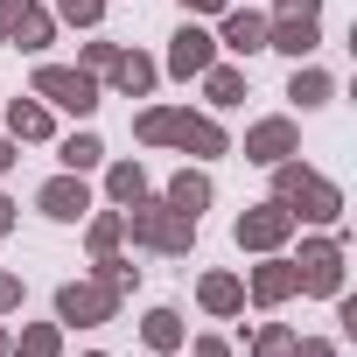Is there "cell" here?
<instances>
[{
    "instance_id": "cell-1",
    "label": "cell",
    "mask_w": 357,
    "mask_h": 357,
    "mask_svg": "<svg viewBox=\"0 0 357 357\" xmlns=\"http://www.w3.org/2000/svg\"><path fill=\"white\" fill-rule=\"evenodd\" d=\"M266 175H273V204H287L294 225H308V231H343V190L329 183L322 168H308L301 154H287V161H273Z\"/></svg>"
},
{
    "instance_id": "cell-2",
    "label": "cell",
    "mask_w": 357,
    "mask_h": 357,
    "mask_svg": "<svg viewBox=\"0 0 357 357\" xmlns=\"http://www.w3.org/2000/svg\"><path fill=\"white\" fill-rule=\"evenodd\" d=\"M119 218H126V238H133L140 252H154V259H190V252H197V218L168 211L154 190H147L140 204H126Z\"/></svg>"
},
{
    "instance_id": "cell-3",
    "label": "cell",
    "mask_w": 357,
    "mask_h": 357,
    "mask_svg": "<svg viewBox=\"0 0 357 357\" xmlns=\"http://www.w3.org/2000/svg\"><path fill=\"white\" fill-rule=\"evenodd\" d=\"M287 259H294V294H308V301L343 294V273H350L343 231H301V252H287Z\"/></svg>"
},
{
    "instance_id": "cell-4",
    "label": "cell",
    "mask_w": 357,
    "mask_h": 357,
    "mask_svg": "<svg viewBox=\"0 0 357 357\" xmlns=\"http://www.w3.org/2000/svg\"><path fill=\"white\" fill-rule=\"evenodd\" d=\"M29 91H36L50 112H70V119H91V112L105 105V84H98L91 70H77V63H36Z\"/></svg>"
},
{
    "instance_id": "cell-5",
    "label": "cell",
    "mask_w": 357,
    "mask_h": 357,
    "mask_svg": "<svg viewBox=\"0 0 357 357\" xmlns=\"http://www.w3.org/2000/svg\"><path fill=\"white\" fill-rule=\"evenodd\" d=\"M294 231H301V225H294V211H287V204H273V197L245 204V211H238V225H231L238 252H252V259H259V252H287V245H294Z\"/></svg>"
},
{
    "instance_id": "cell-6",
    "label": "cell",
    "mask_w": 357,
    "mask_h": 357,
    "mask_svg": "<svg viewBox=\"0 0 357 357\" xmlns=\"http://www.w3.org/2000/svg\"><path fill=\"white\" fill-rule=\"evenodd\" d=\"M119 308H126V294H112L105 280H63L56 287V322L63 329H105V322H119Z\"/></svg>"
},
{
    "instance_id": "cell-7",
    "label": "cell",
    "mask_w": 357,
    "mask_h": 357,
    "mask_svg": "<svg viewBox=\"0 0 357 357\" xmlns=\"http://www.w3.org/2000/svg\"><path fill=\"white\" fill-rule=\"evenodd\" d=\"M225 50H218V36H211V22H183V29H175L168 36V56H161V77H175V84H197L211 63H218Z\"/></svg>"
},
{
    "instance_id": "cell-8",
    "label": "cell",
    "mask_w": 357,
    "mask_h": 357,
    "mask_svg": "<svg viewBox=\"0 0 357 357\" xmlns=\"http://www.w3.org/2000/svg\"><path fill=\"white\" fill-rule=\"evenodd\" d=\"M168 147H175V154H190V161H225V154H231V133L218 126V112H190V105H175V119H168Z\"/></svg>"
},
{
    "instance_id": "cell-9",
    "label": "cell",
    "mask_w": 357,
    "mask_h": 357,
    "mask_svg": "<svg viewBox=\"0 0 357 357\" xmlns=\"http://www.w3.org/2000/svg\"><path fill=\"white\" fill-rule=\"evenodd\" d=\"M252 168H273V161H287V154H301V126H294V112H266V119H252L245 126V147H238Z\"/></svg>"
},
{
    "instance_id": "cell-10",
    "label": "cell",
    "mask_w": 357,
    "mask_h": 357,
    "mask_svg": "<svg viewBox=\"0 0 357 357\" xmlns=\"http://www.w3.org/2000/svg\"><path fill=\"white\" fill-rule=\"evenodd\" d=\"M8 8V50H22V56H50V43H56V15L43 8V0H0Z\"/></svg>"
},
{
    "instance_id": "cell-11",
    "label": "cell",
    "mask_w": 357,
    "mask_h": 357,
    "mask_svg": "<svg viewBox=\"0 0 357 357\" xmlns=\"http://www.w3.org/2000/svg\"><path fill=\"white\" fill-rule=\"evenodd\" d=\"M98 197H91V183L84 175H70V168H56L50 183L36 190V211L50 218V225H84V211H91Z\"/></svg>"
},
{
    "instance_id": "cell-12",
    "label": "cell",
    "mask_w": 357,
    "mask_h": 357,
    "mask_svg": "<svg viewBox=\"0 0 357 357\" xmlns=\"http://www.w3.org/2000/svg\"><path fill=\"white\" fill-rule=\"evenodd\" d=\"M245 301L252 308H287L294 301V259L287 252H259V266H245Z\"/></svg>"
},
{
    "instance_id": "cell-13",
    "label": "cell",
    "mask_w": 357,
    "mask_h": 357,
    "mask_svg": "<svg viewBox=\"0 0 357 357\" xmlns=\"http://www.w3.org/2000/svg\"><path fill=\"white\" fill-rule=\"evenodd\" d=\"M218 50H231V56H259L266 50V8H252V0H231V8L218 15Z\"/></svg>"
},
{
    "instance_id": "cell-14",
    "label": "cell",
    "mask_w": 357,
    "mask_h": 357,
    "mask_svg": "<svg viewBox=\"0 0 357 357\" xmlns=\"http://www.w3.org/2000/svg\"><path fill=\"white\" fill-rule=\"evenodd\" d=\"M0 133L15 147H43V140H56V112L36 91H22V98H8V112H0Z\"/></svg>"
},
{
    "instance_id": "cell-15",
    "label": "cell",
    "mask_w": 357,
    "mask_h": 357,
    "mask_svg": "<svg viewBox=\"0 0 357 357\" xmlns=\"http://www.w3.org/2000/svg\"><path fill=\"white\" fill-rule=\"evenodd\" d=\"M161 204H168V211H183V218H197V225H204V211L218 204V183H211V168H204V161H197V168H175V175H168V183H161Z\"/></svg>"
},
{
    "instance_id": "cell-16",
    "label": "cell",
    "mask_w": 357,
    "mask_h": 357,
    "mask_svg": "<svg viewBox=\"0 0 357 357\" xmlns=\"http://www.w3.org/2000/svg\"><path fill=\"white\" fill-rule=\"evenodd\" d=\"M112 98H154V84H161V63L147 56V50H119L112 56V70L98 77Z\"/></svg>"
},
{
    "instance_id": "cell-17",
    "label": "cell",
    "mask_w": 357,
    "mask_h": 357,
    "mask_svg": "<svg viewBox=\"0 0 357 357\" xmlns=\"http://www.w3.org/2000/svg\"><path fill=\"white\" fill-rule=\"evenodd\" d=\"M197 308H204L211 322H238V315H245V273L211 266V273L197 280Z\"/></svg>"
},
{
    "instance_id": "cell-18",
    "label": "cell",
    "mask_w": 357,
    "mask_h": 357,
    "mask_svg": "<svg viewBox=\"0 0 357 357\" xmlns=\"http://www.w3.org/2000/svg\"><path fill=\"white\" fill-rule=\"evenodd\" d=\"M266 50H280L287 63H308V56L322 50V22H301V15H280V22H266Z\"/></svg>"
},
{
    "instance_id": "cell-19",
    "label": "cell",
    "mask_w": 357,
    "mask_h": 357,
    "mask_svg": "<svg viewBox=\"0 0 357 357\" xmlns=\"http://www.w3.org/2000/svg\"><path fill=\"white\" fill-rule=\"evenodd\" d=\"M197 84H204V105H211V112H231V105H245V98H252V77H245L238 63H225V56H218Z\"/></svg>"
},
{
    "instance_id": "cell-20",
    "label": "cell",
    "mask_w": 357,
    "mask_h": 357,
    "mask_svg": "<svg viewBox=\"0 0 357 357\" xmlns=\"http://www.w3.org/2000/svg\"><path fill=\"white\" fill-rule=\"evenodd\" d=\"M140 343H147L154 357H183V343H190L183 308H147V315H140Z\"/></svg>"
},
{
    "instance_id": "cell-21",
    "label": "cell",
    "mask_w": 357,
    "mask_h": 357,
    "mask_svg": "<svg viewBox=\"0 0 357 357\" xmlns=\"http://www.w3.org/2000/svg\"><path fill=\"white\" fill-rule=\"evenodd\" d=\"M287 98H294V112H322V105H336V77H329L322 63H294Z\"/></svg>"
},
{
    "instance_id": "cell-22",
    "label": "cell",
    "mask_w": 357,
    "mask_h": 357,
    "mask_svg": "<svg viewBox=\"0 0 357 357\" xmlns=\"http://www.w3.org/2000/svg\"><path fill=\"white\" fill-rule=\"evenodd\" d=\"M119 245H126V218H119L112 204H91V211H84V252L105 259V252H119Z\"/></svg>"
},
{
    "instance_id": "cell-23",
    "label": "cell",
    "mask_w": 357,
    "mask_h": 357,
    "mask_svg": "<svg viewBox=\"0 0 357 357\" xmlns=\"http://www.w3.org/2000/svg\"><path fill=\"white\" fill-rule=\"evenodd\" d=\"M154 183H147V168H140V154L133 161H105V204L112 211H126V204H140Z\"/></svg>"
},
{
    "instance_id": "cell-24",
    "label": "cell",
    "mask_w": 357,
    "mask_h": 357,
    "mask_svg": "<svg viewBox=\"0 0 357 357\" xmlns=\"http://www.w3.org/2000/svg\"><path fill=\"white\" fill-rule=\"evenodd\" d=\"M56 161H63L70 175H91V168H105V140H98L91 126H77V133H56Z\"/></svg>"
},
{
    "instance_id": "cell-25",
    "label": "cell",
    "mask_w": 357,
    "mask_h": 357,
    "mask_svg": "<svg viewBox=\"0 0 357 357\" xmlns=\"http://www.w3.org/2000/svg\"><path fill=\"white\" fill-rule=\"evenodd\" d=\"M8 357H63V322L56 315L50 322H22V336H15Z\"/></svg>"
},
{
    "instance_id": "cell-26",
    "label": "cell",
    "mask_w": 357,
    "mask_h": 357,
    "mask_svg": "<svg viewBox=\"0 0 357 357\" xmlns=\"http://www.w3.org/2000/svg\"><path fill=\"white\" fill-rule=\"evenodd\" d=\"M91 280H105L112 294H133V287H140V266H133V259H126V245H119V252L91 259Z\"/></svg>"
},
{
    "instance_id": "cell-27",
    "label": "cell",
    "mask_w": 357,
    "mask_h": 357,
    "mask_svg": "<svg viewBox=\"0 0 357 357\" xmlns=\"http://www.w3.org/2000/svg\"><path fill=\"white\" fill-rule=\"evenodd\" d=\"M294 336H301L294 322H259V329L245 336V350H252V357H287V350H294Z\"/></svg>"
},
{
    "instance_id": "cell-28",
    "label": "cell",
    "mask_w": 357,
    "mask_h": 357,
    "mask_svg": "<svg viewBox=\"0 0 357 357\" xmlns=\"http://www.w3.org/2000/svg\"><path fill=\"white\" fill-rule=\"evenodd\" d=\"M168 119H175V105H140L133 112V140L140 147H168Z\"/></svg>"
},
{
    "instance_id": "cell-29",
    "label": "cell",
    "mask_w": 357,
    "mask_h": 357,
    "mask_svg": "<svg viewBox=\"0 0 357 357\" xmlns=\"http://www.w3.org/2000/svg\"><path fill=\"white\" fill-rule=\"evenodd\" d=\"M50 15H56L63 29H84V36H91V29L105 22V0H50Z\"/></svg>"
},
{
    "instance_id": "cell-30",
    "label": "cell",
    "mask_w": 357,
    "mask_h": 357,
    "mask_svg": "<svg viewBox=\"0 0 357 357\" xmlns=\"http://www.w3.org/2000/svg\"><path fill=\"white\" fill-rule=\"evenodd\" d=\"M112 56H119V43H98V29H91V43H77V70H91V77H105Z\"/></svg>"
},
{
    "instance_id": "cell-31",
    "label": "cell",
    "mask_w": 357,
    "mask_h": 357,
    "mask_svg": "<svg viewBox=\"0 0 357 357\" xmlns=\"http://www.w3.org/2000/svg\"><path fill=\"white\" fill-rule=\"evenodd\" d=\"M22 301H29V280L0 266V322H8V315H22Z\"/></svg>"
},
{
    "instance_id": "cell-32",
    "label": "cell",
    "mask_w": 357,
    "mask_h": 357,
    "mask_svg": "<svg viewBox=\"0 0 357 357\" xmlns=\"http://www.w3.org/2000/svg\"><path fill=\"white\" fill-rule=\"evenodd\" d=\"M183 350H190V357H238V350H231V336H190Z\"/></svg>"
},
{
    "instance_id": "cell-33",
    "label": "cell",
    "mask_w": 357,
    "mask_h": 357,
    "mask_svg": "<svg viewBox=\"0 0 357 357\" xmlns=\"http://www.w3.org/2000/svg\"><path fill=\"white\" fill-rule=\"evenodd\" d=\"M287 357H343V350H336V336H294Z\"/></svg>"
},
{
    "instance_id": "cell-34",
    "label": "cell",
    "mask_w": 357,
    "mask_h": 357,
    "mask_svg": "<svg viewBox=\"0 0 357 357\" xmlns=\"http://www.w3.org/2000/svg\"><path fill=\"white\" fill-rule=\"evenodd\" d=\"M280 15H301V22H322V0H273V15H266V22H280Z\"/></svg>"
},
{
    "instance_id": "cell-35",
    "label": "cell",
    "mask_w": 357,
    "mask_h": 357,
    "mask_svg": "<svg viewBox=\"0 0 357 357\" xmlns=\"http://www.w3.org/2000/svg\"><path fill=\"white\" fill-rule=\"evenodd\" d=\"M175 8H183V15H197V22H218L231 0H175Z\"/></svg>"
},
{
    "instance_id": "cell-36",
    "label": "cell",
    "mask_w": 357,
    "mask_h": 357,
    "mask_svg": "<svg viewBox=\"0 0 357 357\" xmlns=\"http://www.w3.org/2000/svg\"><path fill=\"white\" fill-rule=\"evenodd\" d=\"M15 225H22V204H15V197H8V190H0V238H8V231H15Z\"/></svg>"
},
{
    "instance_id": "cell-37",
    "label": "cell",
    "mask_w": 357,
    "mask_h": 357,
    "mask_svg": "<svg viewBox=\"0 0 357 357\" xmlns=\"http://www.w3.org/2000/svg\"><path fill=\"white\" fill-rule=\"evenodd\" d=\"M15 161H22V147H15V140H8V133H0V175H8V168H15Z\"/></svg>"
},
{
    "instance_id": "cell-38",
    "label": "cell",
    "mask_w": 357,
    "mask_h": 357,
    "mask_svg": "<svg viewBox=\"0 0 357 357\" xmlns=\"http://www.w3.org/2000/svg\"><path fill=\"white\" fill-rule=\"evenodd\" d=\"M8 350H15V329H8V322H0V357H8Z\"/></svg>"
},
{
    "instance_id": "cell-39",
    "label": "cell",
    "mask_w": 357,
    "mask_h": 357,
    "mask_svg": "<svg viewBox=\"0 0 357 357\" xmlns=\"http://www.w3.org/2000/svg\"><path fill=\"white\" fill-rule=\"evenodd\" d=\"M0 50H8V8H0Z\"/></svg>"
},
{
    "instance_id": "cell-40",
    "label": "cell",
    "mask_w": 357,
    "mask_h": 357,
    "mask_svg": "<svg viewBox=\"0 0 357 357\" xmlns=\"http://www.w3.org/2000/svg\"><path fill=\"white\" fill-rule=\"evenodd\" d=\"M84 357H105V350H84Z\"/></svg>"
}]
</instances>
